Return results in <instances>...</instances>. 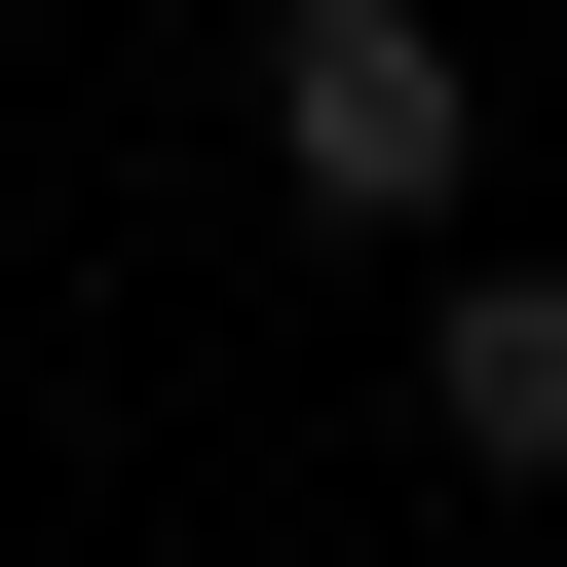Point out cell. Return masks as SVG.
<instances>
[{
	"instance_id": "1",
	"label": "cell",
	"mask_w": 567,
	"mask_h": 567,
	"mask_svg": "<svg viewBox=\"0 0 567 567\" xmlns=\"http://www.w3.org/2000/svg\"><path fill=\"white\" fill-rule=\"evenodd\" d=\"M265 189H303L341 265H454V189H492L454 0H265Z\"/></svg>"
},
{
	"instance_id": "2",
	"label": "cell",
	"mask_w": 567,
	"mask_h": 567,
	"mask_svg": "<svg viewBox=\"0 0 567 567\" xmlns=\"http://www.w3.org/2000/svg\"><path fill=\"white\" fill-rule=\"evenodd\" d=\"M416 454L454 492H567V265H416Z\"/></svg>"
}]
</instances>
